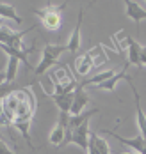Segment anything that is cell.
Listing matches in <instances>:
<instances>
[{"label":"cell","instance_id":"obj_1","mask_svg":"<svg viewBox=\"0 0 146 154\" xmlns=\"http://www.w3.org/2000/svg\"><path fill=\"white\" fill-rule=\"evenodd\" d=\"M66 50V45H54V43H48L47 46L43 48V57H41V60L37 64V67L34 69V75L36 76H41V75H45L47 71H48L52 66H55L57 60H59V57L64 53Z\"/></svg>","mask_w":146,"mask_h":154},{"label":"cell","instance_id":"obj_2","mask_svg":"<svg viewBox=\"0 0 146 154\" xmlns=\"http://www.w3.org/2000/svg\"><path fill=\"white\" fill-rule=\"evenodd\" d=\"M66 7V4L61 5H48L47 9H32V13L39 20H41V25L47 29V30H59L61 29V23H63V18H61V11Z\"/></svg>","mask_w":146,"mask_h":154},{"label":"cell","instance_id":"obj_3","mask_svg":"<svg viewBox=\"0 0 146 154\" xmlns=\"http://www.w3.org/2000/svg\"><path fill=\"white\" fill-rule=\"evenodd\" d=\"M100 133H102V135H111V137H114L118 142H121L123 145L130 147L134 152L146 154V140L143 138L141 135H137V137H134V138H125V137H119L116 131H111V129H102Z\"/></svg>","mask_w":146,"mask_h":154},{"label":"cell","instance_id":"obj_4","mask_svg":"<svg viewBox=\"0 0 146 154\" xmlns=\"http://www.w3.org/2000/svg\"><path fill=\"white\" fill-rule=\"evenodd\" d=\"M125 13L130 20L135 23V30L139 32L141 21L146 20V9L139 5V2H132V0H125Z\"/></svg>","mask_w":146,"mask_h":154},{"label":"cell","instance_id":"obj_5","mask_svg":"<svg viewBox=\"0 0 146 154\" xmlns=\"http://www.w3.org/2000/svg\"><path fill=\"white\" fill-rule=\"evenodd\" d=\"M91 103L89 94L86 92V89H82L80 85L75 89V97H73V105L70 110V115H79L80 112H84V108Z\"/></svg>","mask_w":146,"mask_h":154},{"label":"cell","instance_id":"obj_6","mask_svg":"<svg viewBox=\"0 0 146 154\" xmlns=\"http://www.w3.org/2000/svg\"><path fill=\"white\" fill-rule=\"evenodd\" d=\"M130 89H132V92H134V101H135V110H137V126H139V135L146 140V115H144V110L141 108V96L137 92V89H135V85H134V82H128Z\"/></svg>","mask_w":146,"mask_h":154},{"label":"cell","instance_id":"obj_7","mask_svg":"<svg viewBox=\"0 0 146 154\" xmlns=\"http://www.w3.org/2000/svg\"><path fill=\"white\" fill-rule=\"evenodd\" d=\"M141 46L135 39L132 37H127V53H128V64H134L135 67H143L141 64Z\"/></svg>","mask_w":146,"mask_h":154},{"label":"cell","instance_id":"obj_8","mask_svg":"<svg viewBox=\"0 0 146 154\" xmlns=\"http://www.w3.org/2000/svg\"><path fill=\"white\" fill-rule=\"evenodd\" d=\"M82 18H84V9L79 11V18H77V25H75V29H73V34H71V37H70V41H68V51H71V53H75V51H79V48H80V29H82Z\"/></svg>","mask_w":146,"mask_h":154},{"label":"cell","instance_id":"obj_9","mask_svg":"<svg viewBox=\"0 0 146 154\" xmlns=\"http://www.w3.org/2000/svg\"><path fill=\"white\" fill-rule=\"evenodd\" d=\"M93 55H95L93 51H87L75 60V69L79 75H87L93 67H96V62L93 60Z\"/></svg>","mask_w":146,"mask_h":154},{"label":"cell","instance_id":"obj_10","mask_svg":"<svg viewBox=\"0 0 146 154\" xmlns=\"http://www.w3.org/2000/svg\"><path fill=\"white\" fill-rule=\"evenodd\" d=\"M96 113H100V108L84 110L79 115H71V117H70V126H68V129H75V128H79L82 124H89V119H91L93 115H96Z\"/></svg>","mask_w":146,"mask_h":154},{"label":"cell","instance_id":"obj_11","mask_svg":"<svg viewBox=\"0 0 146 154\" xmlns=\"http://www.w3.org/2000/svg\"><path fill=\"white\" fill-rule=\"evenodd\" d=\"M114 75H116V71H112V69H107V71H102V73H98V75H95V76L82 80L79 85H80L82 89H86V87H96V85H100V83L107 82L109 78H112Z\"/></svg>","mask_w":146,"mask_h":154},{"label":"cell","instance_id":"obj_12","mask_svg":"<svg viewBox=\"0 0 146 154\" xmlns=\"http://www.w3.org/2000/svg\"><path fill=\"white\" fill-rule=\"evenodd\" d=\"M73 97H75V92L64 94V96H50V99L55 103V106L59 108V112H66V113H70V110H71Z\"/></svg>","mask_w":146,"mask_h":154},{"label":"cell","instance_id":"obj_13","mask_svg":"<svg viewBox=\"0 0 146 154\" xmlns=\"http://www.w3.org/2000/svg\"><path fill=\"white\" fill-rule=\"evenodd\" d=\"M0 18L4 20V18H7V20H11V21H15V23H21L23 20H21V16H18L16 9L11 5V4H0Z\"/></svg>","mask_w":146,"mask_h":154},{"label":"cell","instance_id":"obj_14","mask_svg":"<svg viewBox=\"0 0 146 154\" xmlns=\"http://www.w3.org/2000/svg\"><path fill=\"white\" fill-rule=\"evenodd\" d=\"M64 137H66V128H64V126H61L59 122L54 126V129L50 131V135H48L50 143H54V145H57V147H61V145H63Z\"/></svg>","mask_w":146,"mask_h":154},{"label":"cell","instance_id":"obj_15","mask_svg":"<svg viewBox=\"0 0 146 154\" xmlns=\"http://www.w3.org/2000/svg\"><path fill=\"white\" fill-rule=\"evenodd\" d=\"M89 140L93 142V145H95V149H96L98 154H111V147H109V143H107L105 138L98 137L96 133H91L89 135Z\"/></svg>","mask_w":146,"mask_h":154},{"label":"cell","instance_id":"obj_16","mask_svg":"<svg viewBox=\"0 0 146 154\" xmlns=\"http://www.w3.org/2000/svg\"><path fill=\"white\" fill-rule=\"evenodd\" d=\"M18 66H20V62L16 59H13V57H9L7 67H5V82L7 83H15L16 75H18Z\"/></svg>","mask_w":146,"mask_h":154},{"label":"cell","instance_id":"obj_17","mask_svg":"<svg viewBox=\"0 0 146 154\" xmlns=\"http://www.w3.org/2000/svg\"><path fill=\"white\" fill-rule=\"evenodd\" d=\"M16 91H20V89H18L15 83H7V82H5V83L0 87V101H4L5 97H9L11 94L16 92Z\"/></svg>","mask_w":146,"mask_h":154},{"label":"cell","instance_id":"obj_18","mask_svg":"<svg viewBox=\"0 0 146 154\" xmlns=\"http://www.w3.org/2000/svg\"><path fill=\"white\" fill-rule=\"evenodd\" d=\"M0 154H18V152L11 151V149L7 147V143L4 142V138H0Z\"/></svg>","mask_w":146,"mask_h":154},{"label":"cell","instance_id":"obj_19","mask_svg":"<svg viewBox=\"0 0 146 154\" xmlns=\"http://www.w3.org/2000/svg\"><path fill=\"white\" fill-rule=\"evenodd\" d=\"M141 64L146 66V46H141Z\"/></svg>","mask_w":146,"mask_h":154},{"label":"cell","instance_id":"obj_20","mask_svg":"<svg viewBox=\"0 0 146 154\" xmlns=\"http://www.w3.org/2000/svg\"><path fill=\"white\" fill-rule=\"evenodd\" d=\"M5 83V71H0V87Z\"/></svg>","mask_w":146,"mask_h":154},{"label":"cell","instance_id":"obj_21","mask_svg":"<svg viewBox=\"0 0 146 154\" xmlns=\"http://www.w3.org/2000/svg\"><path fill=\"white\" fill-rule=\"evenodd\" d=\"M4 25H5V23H4V20L0 18V27H4Z\"/></svg>","mask_w":146,"mask_h":154},{"label":"cell","instance_id":"obj_22","mask_svg":"<svg viewBox=\"0 0 146 154\" xmlns=\"http://www.w3.org/2000/svg\"><path fill=\"white\" fill-rule=\"evenodd\" d=\"M121 154H139V152H121Z\"/></svg>","mask_w":146,"mask_h":154},{"label":"cell","instance_id":"obj_23","mask_svg":"<svg viewBox=\"0 0 146 154\" xmlns=\"http://www.w3.org/2000/svg\"><path fill=\"white\" fill-rule=\"evenodd\" d=\"M0 138H2V135H0Z\"/></svg>","mask_w":146,"mask_h":154}]
</instances>
